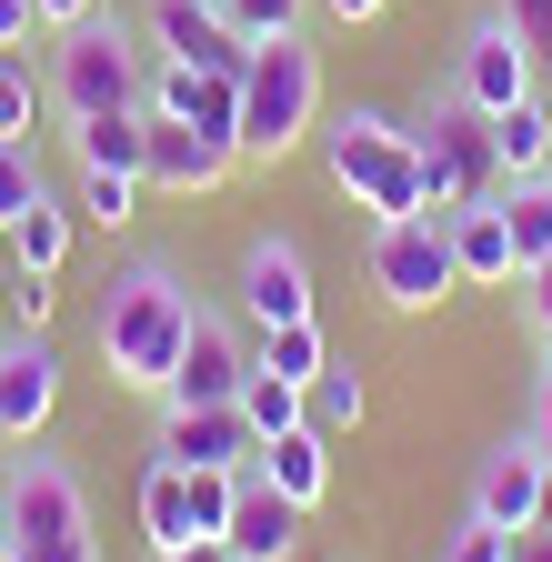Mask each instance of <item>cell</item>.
<instances>
[{
    "label": "cell",
    "mask_w": 552,
    "mask_h": 562,
    "mask_svg": "<svg viewBox=\"0 0 552 562\" xmlns=\"http://www.w3.org/2000/svg\"><path fill=\"white\" fill-rule=\"evenodd\" d=\"M191 312H201V292H191L171 261H121L111 292H101V312H91V341H101L111 382L121 392H171L181 341H191Z\"/></svg>",
    "instance_id": "cell-1"
},
{
    "label": "cell",
    "mask_w": 552,
    "mask_h": 562,
    "mask_svg": "<svg viewBox=\"0 0 552 562\" xmlns=\"http://www.w3.org/2000/svg\"><path fill=\"white\" fill-rule=\"evenodd\" d=\"M251 382V331H241V312H222V302H201L191 312V341H181V372H171V412H201V402H232Z\"/></svg>",
    "instance_id": "cell-9"
},
{
    "label": "cell",
    "mask_w": 552,
    "mask_h": 562,
    "mask_svg": "<svg viewBox=\"0 0 552 562\" xmlns=\"http://www.w3.org/2000/svg\"><path fill=\"white\" fill-rule=\"evenodd\" d=\"M21 542V562H101V532H91V492L81 472L60 462V452H21L11 462V522H0Z\"/></svg>",
    "instance_id": "cell-6"
},
{
    "label": "cell",
    "mask_w": 552,
    "mask_h": 562,
    "mask_svg": "<svg viewBox=\"0 0 552 562\" xmlns=\"http://www.w3.org/2000/svg\"><path fill=\"white\" fill-rule=\"evenodd\" d=\"M493 201H503V222H512L522 271H532V261H552V181H503Z\"/></svg>",
    "instance_id": "cell-26"
},
{
    "label": "cell",
    "mask_w": 552,
    "mask_h": 562,
    "mask_svg": "<svg viewBox=\"0 0 552 562\" xmlns=\"http://www.w3.org/2000/svg\"><path fill=\"white\" fill-rule=\"evenodd\" d=\"M60 412V351L41 331H0V442H41Z\"/></svg>",
    "instance_id": "cell-14"
},
{
    "label": "cell",
    "mask_w": 552,
    "mask_h": 562,
    "mask_svg": "<svg viewBox=\"0 0 552 562\" xmlns=\"http://www.w3.org/2000/svg\"><path fill=\"white\" fill-rule=\"evenodd\" d=\"M312 140H322V171H331V191L352 201V211H372V222L423 211V151H412V121L402 111L352 101V111H331Z\"/></svg>",
    "instance_id": "cell-2"
},
{
    "label": "cell",
    "mask_w": 552,
    "mask_h": 562,
    "mask_svg": "<svg viewBox=\"0 0 552 562\" xmlns=\"http://www.w3.org/2000/svg\"><path fill=\"white\" fill-rule=\"evenodd\" d=\"M31 11H41V31H71V21H91V11H101V0H31Z\"/></svg>",
    "instance_id": "cell-39"
},
{
    "label": "cell",
    "mask_w": 552,
    "mask_h": 562,
    "mask_svg": "<svg viewBox=\"0 0 552 562\" xmlns=\"http://www.w3.org/2000/svg\"><path fill=\"white\" fill-rule=\"evenodd\" d=\"M151 462H181V472H251L261 442H251L241 402H201V412H171V402H161V442H151Z\"/></svg>",
    "instance_id": "cell-12"
},
{
    "label": "cell",
    "mask_w": 552,
    "mask_h": 562,
    "mask_svg": "<svg viewBox=\"0 0 552 562\" xmlns=\"http://www.w3.org/2000/svg\"><path fill=\"white\" fill-rule=\"evenodd\" d=\"M493 11H503V21L522 31V50H532V60L552 70V0H493Z\"/></svg>",
    "instance_id": "cell-33"
},
{
    "label": "cell",
    "mask_w": 552,
    "mask_h": 562,
    "mask_svg": "<svg viewBox=\"0 0 552 562\" xmlns=\"http://www.w3.org/2000/svg\"><path fill=\"white\" fill-rule=\"evenodd\" d=\"M71 222H81V211L60 201V191H41V201H31L0 241H11V261H21V271H50V281H60V261H71Z\"/></svg>",
    "instance_id": "cell-23"
},
{
    "label": "cell",
    "mask_w": 552,
    "mask_h": 562,
    "mask_svg": "<svg viewBox=\"0 0 552 562\" xmlns=\"http://www.w3.org/2000/svg\"><path fill=\"white\" fill-rule=\"evenodd\" d=\"M372 292L392 312H442L462 292V261H452V232H442V211H402V222H372Z\"/></svg>",
    "instance_id": "cell-7"
},
{
    "label": "cell",
    "mask_w": 552,
    "mask_h": 562,
    "mask_svg": "<svg viewBox=\"0 0 552 562\" xmlns=\"http://www.w3.org/2000/svg\"><path fill=\"white\" fill-rule=\"evenodd\" d=\"M241 171L232 140H201L191 121H161L151 111V151H142V191H171V201H201V191H222Z\"/></svg>",
    "instance_id": "cell-16"
},
{
    "label": "cell",
    "mask_w": 552,
    "mask_h": 562,
    "mask_svg": "<svg viewBox=\"0 0 552 562\" xmlns=\"http://www.w3.org/2000/svg\"><path fill=\"white\" fill-rule=\"evenodd\" d=\"M532 50H522V31L503 21V11H482V21H462V41H452V91L472 101V111H512V101H532Z\"/></svg>",
    "instance_id": "cell-8"
},
{
    "label": "cell",
    "mask_w": 552,
    "mask_h": 562,
    "mask_svg": "<svg viewBox=\"0 0 552 562\" xmlns=\"http://www.w3.org/2000/svg\"><path fill=\"white\" fill-rule=\"evenodd\" d=\"M11 302H21V322L41 331V322H50V271H21V292H11Z\"/></svg>",
    "instance_id": "cell-36"
},
{
    "label": "cell",
    "mask_w": 552,
    "mask_h": 562,
    "mask_svg": "<svg viewBox=\"0 0 552 562\" xmlns=\"http://www.w3.org/2000/svg\"><path fill=\"white\" fill-rule=\"evenodd\" d=\"M142 41H151V60H191V70H251V50H261L232 31L222 0H142Z\"/></svg>",
    "instance_id": "cell-10"
},
{
    "label": "cell",
    "mask_w": 552,
    "mask_h": 562,
    "mask_svg": "<svg viewBox=\"0 0 552 562\" xmlns=\"http://www.w3.org/2000/svg\"><path fill=\"white\" fill-rule=\"evenodd\" d=\"M271 492H292L302 513H322V492H331V432L322 422H292V432H271L261 442V462H251Z\"/></svg>",
    "instance_id": "cell-18"
},
{
    "label": "cell",
    "mask_w": 552,
    "mask_h": 562,
    "mask_svg": "<svg viewBox=\"0 0 552 562\" xmlns=\"http://www.w3.org/2000/svg\"><path fill=\"white\" fill-rule=\"evenodd\" d=\"M142 532H151V552L222 542V532H201V503H191V472H181V462H151V472H142Z\"/></svg>",
    "instance_id": "cell-20"
},
{
    "label": "cell",
    "mask_w": 552,
    "mask_h": 562,
    "mask_svg": "<svg viewBox=\"0 0 552 562\" xmlns=\"http://www.w3.org/2000/svg\"><path fill=\"white\" fill-rule=\"evenodd\" d=\"M312 131H322V50L312 31H282L241 70V161H292Z\"/></svg>",
    "instance_id": "cell-3"
},
{
    "label": "cell",
    "mask_w": 552,
    "mask_h": 562,
    "mask_svg": "<svg viewBox=\"0 0 552 562\" xmlns=\"http://www.w3.org/2000/svg\"><path fill=\"white\" fill-rule=\"evenodd\" d=\"M522 432L552 452V351H542V372H532V412H522Z\"/></svg>",
    "instance_id": "cell-34"
},
{
    "label": "cell",
    "mask_w": 552,
    "mask_h": 562,
    "mask_svg": "<svg viewBox=\"0 0 552 562\" xmlns=\"http://www.w3.org/2000/svg\"><path fill=\"white\" fill-rule=\"evenodd\" d=\"M251 362L312 392V372L331 362V331H322V312H312V322H271V331H251Z\"/></svg>",
    "instance_id": "cell-24"
},
{
    "label": "cell",
    "mask_w": 552,
    "mask_h": 562,
    "mask_svg": "<svg viewBox=\"0 0 552 562\" xmlns=\"http://www.w3.org/2000/svg\"><path fill=\"white\" fill-rule=\"evenodd\" d=\"M302 503L292 492H271L261 472H241V492H232V522H222V542L241 552V562H302Z\"/></svg>",
    "instance_id": "cell-17"
},
{
    "label": "cell",
    "mask_w": 552,
    "mask_h": 562,
    "mask_svg": "<svg viewBox=\"0 0 552 562\" xmlns=\"http://www.w3.org/2000/svg\"><path fill=\"white\" fill-rule=\"evenodd\" d=\"M412 151H423V211H462V201H493V191H503L493 111H472L452 81L412 111Z\"/></svg>",
    "instance_id": "cell-5"
},
{
    "label": "cell",
    "mask_w": 552,
    "mask_h": 562,
    "mask_svg": "<svg viewBox=\"0 0 552 562\" xmlns=\"http://www.w3.org/2000/svg\"><path fill=\"white\" fill-rule=\"evenodd\" d=\"M232 402H241V422H251V442H271V432H292V422H302V382L261 372V362H251V382H241Z\"/></svg>",
    "instance_id": "cell-27"
},
{
    "label": "cell",
    "mask_w": 552,
    "mask_h": 562,
    "mask_svg": "<svg viewBox=\"0 0 552 562\" xmlns=\"http://www.w3.org/2000/svg\"><path fill=\"white\" fill-rule=\"evenodd\" d=\"M0 522H11V472H0Z\"/></svg>",
    "instance_id": "cell-43"
},
{
    "label": "cell",
    "mask_w": 552,
    "mask_h": 562,
    "mask_svg": "<svg viewBox=\"0 0 552 562\" xmlns=\"http://www.w3.org/2000/svg\"><path fill=\"white\" fill-rule=\"evenodd\" d=\"M222 11H232V31H241V41H282V31H302V21H312V0H222Z\"/></svg>",
    "instance_id": "cell-30"
},
{
    "label": "cell",
    "mask_w": 552,
    "mask_h": 562,
    "mask_svg": "<svg viewBox=\"0 0 552 562\" xmlns=\"http://www.w3.org/2000/svg\"><path fill=\"white\" fill-rule=\"evenodd\" d=\"M512 562H552V522H532V532H512Z\"/></svg>",
    "instance_id": "cell-41"
},
{
    "label": "cell",
    "mask_w": 552,
    "mask_h": 562,
    "mask_svg": "<svg viewBox=\"0 0 552 562\" xmlns=\"http://www.w3.org/2000/svg\"><path fill=\"white\" fill-rule=\"evenodd\" d=\"M362 412H372V392H362V372H352V362H322V372H312L302 422H322V432L341 442V432H362Z\"/></svg>",
    "instance_id": "cell-25"
},
{
    "label": "cell",
    "mask_w": 552,
    "mask_h": 562,
    "mask_svg": "<svg viewBox=\"0 0 552 562\" xmlns=\"http://www.w3.org/2000/svg\"><path fill=\"white\" fill-rule=\"evenodd\" d=\"M71 211H81V222H101V232H131V211H142V181H131V171H81Z\"/></svg>",
    "instance_id": "cell-28"
},
{
    "label": "cell",
    "mask_w": 552,
    "mask_h": 562,
    "mask_svg": "<svg viewBox=\"0 0 552 562\" xmlns=\"http://www.w3.org/2000/svg\"><path fill=\"white\" fill-rule=\"evenodd\" d=\"M232 302H241V322H251V331H271V322H312V261H302V241H292V232L241 241Z\"/></svg>",
    "instance_id": "cell-11"
},
{
    "label": "cell",
    "mask_w": 552,
    "mask_h": 562,
    "mask_svg": "<svg viewBox=\"0 0 552 562\" xmlns=\"http://www.w3.org/2000/svg\"><path fill=\"white\" fill-rule=\"evenodd\" d=\"M41 191H50V181H41V151H31V140H0V232H11Z\"/></svg>",
    "instance_id": "cell-29"
},
{
    "label": "cell",
    "mask_w": 552,
    "mask_h": 562,
    "mask_svg": "<svg viewBox=\"0 0 552 562\" xmlns=\"http://www.w3.org/2000/svg\"><path fill=\"white\" fill-rule=\"evenodd\" d=\"M151 562H241L232 542H181V552H151Z\"/></svg>",
    "instance_id": "cell-40"
},
{
    "label": "cell",
    "mask_w": 552,
    "mask_h": 562,
    "mask_svg": "<svg viewBox=\"0 0 552 562\" xmlns=\"http://www.w3.org/2000/svg\"><path fill=\"white\" fill-rule=\"evenodd\" d=\"M432 562H512V532H493V522L472 513V522H462V532H452V542H442Z\"/></svg>",
    "instance_id": "cell-32"
},
{
    "label": "cell",
    "mask_w": 552,
    "mask_h": 562,
    "mask_svg": "<svg viewBox=\"0 0 552 562\" xmlns=\"http://www.w3.org/2000/svg\"><path fill=\"white\" fill-rule=\"evenodd\" d=\"M142 151H151V111H91V121H71V161L81 171H131V181H142Z\"/></svg>",
    "instance_id": "cell-21"
},
{
    "label": "cell",
    "mask_w": 552,
    "mask_h": 562,
    "mask_svg": "<svg viewBox=\"0 0 552 562\" xmlns=\"http://www.w3.org/2000/svg\"><path fill=\"white\" fill-rule=\"evenodd\" d=\"M442 232H452V261H462V281H522V251H512L503 201H462V211H442Z\"/></svg>",
    "instance_id": "cell-19"
},
{
    "label": "cell",
    "mask_w": 552,
    "mask_h": 562,
    "mask_svg": "<svg viewBox=\"0 0 552 562\" xmlns=\"http://www.w3.org/2000/svg\"><path fill=\"white\" fill-rule=\"evenodd\" d=\"M522 281H532V292H522V312H532V331H542V341H552V261H532V271H522Z\"/></svg>",
    "instance_id": "cell-35"
},
{
    "label": "cell",
    "mask_w": 552,
    "mask_h": 562,
    "mask_svg": "<svg viewBox=\"0 0 552 562\" xmlns=\"http://www.w3.org/2000/svg\"><path fill=\"white\" fill-rule=\"evenodd\" d=\"M312 11H322V21H341V31H362V21H382V11H392V0H312Z\"/></svg>",
    "instance_id": "cell-37"
},
{
    "label": "cell",
    "mask_w": 552,
    "mask_h": 562,
    "mask_svg": "<svg viewBox=\"0 0 552 562\" xmlns=\"http://www.w3.org/2000/svg\"><path fill=\"white\" fill-rule=\"evenodd\" d=\"M542 442L532 432H512V442H493L482 452V472H472V513L493 522V532H532L542 522Z\"/></svg>",
    "instance_id": "cell-15"
},
{
    "label": "cell",
    "mask_w": 552,
    "mask_h": 562,
    "mask_svg": "<svg viewBox=\"0 0 552 562\" xmlns=\"http://www.w3.org/2000/svg\"><path fill=\"white\" fill-rule=\"evenodd\" d=\"M493 161H503V181H552V101L542 91L493 111Z\"/></svg>",
    "instance_id": "cell-22"
},
{
    "label": "cell",
    "mask_w": 552,
    "mask_h": 562,
    "mask_svg": "<svg viewBox=\"0 0 552 562\" xmlns=\"http://www.w3.org/2000/svg\"><path fill=\"white\" fill-rule=\"evenodd\" d=\"M542 522H552V462H542Z\"/></svg>",
    "instance_id": "cell-42"
},
{
    "label": "cell",
    "mask_w": 552,
    "mask_h": 562,
    "mask_svg": "<svg viewBox=\"0 0 552 562\" xmlns=\"http://www.w3.org/2000/svg\"><path fill=\"white\" fill-rule=\"evenodd\" d=\"M161 121H191L201 140H232L241 151V70H191V60H151V101Z\"/></svg>",
    "instance_id": "cell-13"
},
{
    "label": "cell",
    "mask_w": 552,
    "mask_h": 562,
    "mask_svg": "<svg viewBox=\"0 0 552 562\" xmlns=\"http://www.w3.org/2000/svg\"><path fill=\"white\" fill-rule=\"evenodd\" d=\"M50 101L71 111V121H91V111H142L151 101V41L131 31V21H111V11L50 31Z\"/></svg>",
    "instance_id": "cell-4"
},
{
    "label": "cell",
    "mask_w": 552,
    "mask_h": 562,
    "mask_svg": "<svg viewBox=\"0 0 552 562\" xmlns=\"http://www.w3.org/2000/svg\"><path fill=\"white\" fill-rule=\"evenodd\" d=\"M41 31V11H31V0H0V50H21Z\"/></svg>",
    "instance_id": "cell-38"
},
{
    "label": "cell",
    "mask_w": 552,
    "mask_h": 562,
    "mask_svg": "<svg viewBox=\"0 0 552 562\" xmlns=\"http://www.w3.org/2000/svg\"><path fill=\"white\" fill-rule=\"evenodd\" d=\"M542 351H552V341H542Z\"/></svg>",
    "instance_id": "cell-45"
},
{
    "label": "cell",
    "mask_w": 552,
    "mask_h": 562,
    "mask_svg": "<svg viewBox=\"0 0 552 562\" xmlns=\"http://www.w3.org/2000/svg\"><path fill=\"white\" fill-rule=\"evenodd\" d=\"M0 562H21V542H11V532H0Z\"/></svg>",
    "instance_id": "cell-44"
},
{
    "label": "cell",
    "mask_w": 552,
    "mask_h": 562,
    "mask_svg": "<svg viewBox=\"0 0 552 562\" xmlns=\"http://www.w3.org/2000/svg\"><path fill=\"white\" fill-rule=\"evenodd\" d=\"M31 111H41L31 60H21V50H0V140H31Z\"/></svg>",
    "instance_id": "cell-31"
}]
</instances>
